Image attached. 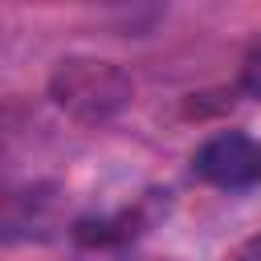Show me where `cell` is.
<instances>
[{"instance_id": "3", "label": "cell", "mask_w": 261, "mask_h": 261, "mask_svg": "<svg viewBox=\"0 0 261 261\" xmlns=\"http://www.w3.org/2000/svg\"><path fill=\"white\" fill-rule=\"evenodd\" d=\"M241 86H245V94L261 98V49H253V53L245 57V69H241Z\"/></svg>"}, {"instance_id": "1", "label": "cell", "mask_w": 261, "mask_h": 261, "mask_svg": "<svg viewBox=\"0 0 261 261\" xmlns=\"http://www.w3.org/2000/svg\"><path fill=\"white\" fill-rule=\"evenodd\" d=\"M53 94L61 106L98 118V114H110L114 106H122L126 82L106 61H61V69L53 77Z\"/></svg>"}, {"instance_id": "4", "label": "cell", "mask_w": 261, "mask_h": 261, "mask_svg": "<svg viewBox=\"0 0 261 261\" xmlns=\"http://www.w3.org/2000/svg\"><path fill=\"white\" fill-rule=\"evenodd\" d=\"M232 261H261V237H253V241H249V245H245Z\"/></svg>"}, {"instance_id": "2", "label": "cell", "mask_w": 261, "mask_h": 261, "mask_svg": "<svg viewBox=\"0 0 261 261\" xmlns=\"http://www.w3.org/2000/svg\"><path fill=\"white\" fill-rule=\"evenodd\" d=\"M192 167H196V175H204L216 188H245V184L261 179V147L241 130H224L196 151Z\"/></svg>"}]
</instances>
